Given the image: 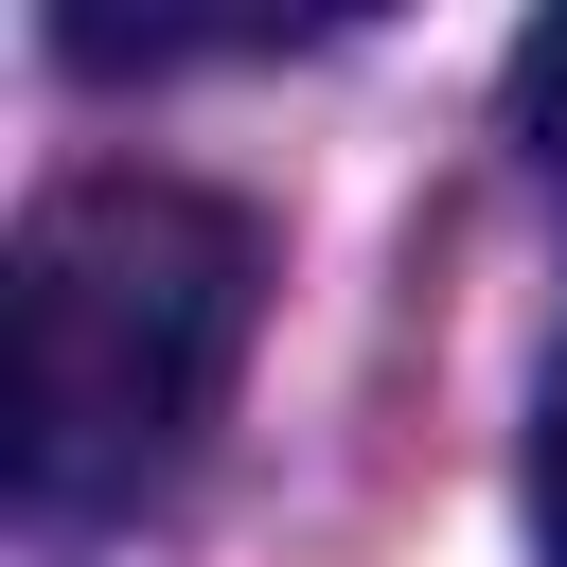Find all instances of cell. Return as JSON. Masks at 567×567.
Returning <instances> with one entry per match:
<instances>
[{
  "instance_id": "6da1fadb",
  "label": "cell",
  "mask_w": 567,
  "mask_h": 567,
  "mask_svg": "<svg viewBox=\"0 0 567 567\" xmlns=\"http://www.w3.org/2000/svg\"><path fill=\"white\" fill-rule=\"evenodd\" d=\"M248 319H266V230L195 177H71L18 213V266H0V478L18 514L89 532V514H142L195 425L230 408L248 372Z\"/></svg>"
},
{
  "instance_id": "7a4b0ae2",
  "label": "cell",
  "mask_w": 567,
  "mask_h": 567,
  "mask_svg": "<svg viewBox=\"0 0 567 567\" xmlns=\"http://www.w3.org/2000/svg\"><path fill=\"white\" fill-rule=\"evenodd\" d=\"M514 124H532V142H567V18H532V35H514Z\"/></svg>"
},
{
  "instance_id": "3957f363",
  "label": "cell",
  "mask_w": 567,
  "mask_h": 567,
  "mask_svg": "<svg viewBox=\"0 0 567 567\" xmlns=\"http://www.w3.org/2000/svg\"><path fill=\"white\" fill-rule=\"evenodd\" d=\"M532 549L567 567V372H549V408H532Z\"/></svg>"
}]
</instances>
